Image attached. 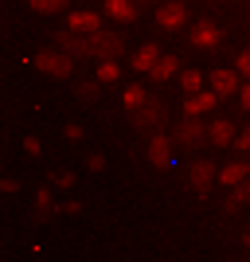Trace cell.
Returning <instances> with one entry per match:
<instances>
[{
	"mask_svg": "<svg viewBox=\"0 0 250 262\" xmlns=\"http://www.w3.org/2000/svg\"><path fill=\"white\" fill-rule=\"evenodd\" d=\"M164 121H168V110H164L161 98H149L141 110H133V129L145 133V137H156V129H161Z\"/></svg>",
	"mask_w": 250,
	"mask_h": 262,
	"instance_id": "cell-1",
	"label": "cell"
},
{
	"mask_svg": "<svg viewBox=\"0 0 250 262\" xmlns=\"http://www.w3.org/2000/svg\"><path fill=\"white\" fill-rule=\"evenodd\" d=\"M71 55L66 51H35V71H43V75L51 78H66L71 75Z\"/></svg>",
	"mask_w": 250,
	"mask_h": 262,
	"instance_id": "cell-2",
	"label": "cell"
},
{
	"mask_svg": "<svg viewBox=\"0 0 250 262\" xmlns=\"http://www.w3.org/2000/svg\"><path fill=\"white\" fill-rule=\"evenodd\" d=\"M211 180H219V168L207 161V157H196V161H192V168H188V188L203 196L207 188H211Z\"/></svg>",
	"mask_w": 250,
	"mask_h": 262,
	"instance_id": "cell-3",
	"label": "cell"
},
{
	"mask_svg": "<svg viewBox=\"0 0 250 262\" xmlns=\"http://www.w3.org/2000/svg\"><path fill=\"white\" fill-rule=\"evenodd\" d=\"M55 39H59V51H66L71 59H90L94 55V43H90V35H82V32H55Z\"/></svg>",
	"mask_w": 250,
	"mask_h": 262,
	"instance_id": "cell-4",
	"label": "cell"
},
{
	"mask_svg": "<svg viewBox=\"0 0 250 262\" xmlns=\"http://www.w3.org/2000/svg\"><path fill=\"white\" fill-rule=\"evenodd\" d=\"M90 43H94V55H98V59H118V55L125 51V39H121L118 32H109V28L94 32V35H90Z\"/></svg>",
	"mask_w": 250,
	"mask_h": 262,
	"instance_id": "cell-5",
	"label": "cell"
},
{
	"mask_svg": "<svg viewBox=\"0 0 250 262\" xmlns=\"http://www.w3.org/2000/svg\"><path fill=\"white\" fill-rule=\"evenodd\" d=\"M207 141V125H199L196 118H184L176 125V145H184V149H199Z\"/></svg>",
	"mask_w": 250,
	"mask_h": 262,
	"instance_id": "cell-6",
	"label": "cell"
},
{
	"mask_svg": "<svg viewBox=\"0 0 250 262\" xmlns=\"http://www.w3.org/2000/svg\"><path fill=\"white\" fill-rule=\"evenodd\" d=\"M184 20H188V8L180 4V0H168V4H161V8H156V24H161V28H168V32H172V28H180Z\"/></svg>",
	"mask_w": 250,
	"mask_h": 262,
	"instance_id": "cell-7",
	"label": "cell"
},
{
	"mask_svg": "<svg viewBox=\"0 0 250 262\" xmlns=\"http://www.w3.org/2000/svg\"><path fill=\"white\" fill-rule=\"evenodd\" d=\"M66 28H71V32H82V35H94V32H102L106 24L98 20V12H71Z\"/></svg>",
	"mask_w": 250,
	"mask_h": 262,
	"instance_id": "cell-8",
	"label": "cell"
},
{
	"mask_svg": "<svg viewBox=\"0 0 250 262\" xmlns=\"http://www.w3.org/2000/svg\"><path fill=\"white\" fill-rule=\"evenodd\" d=\"M149 164H152V168H168V164H172V145L164 141L161 133L149 137Z\"/></svg>",
	"mask_w": 250,
	"mask_h": 262,
	"instance_id": "cell-9",
	"label": "cell"
},
{
	"mask_svg": "<svg viewBox=\"0 0 250 262\" xmlns=\"http://www.w3.org/2000/svg\"><path fill=\"white\" fill-rule=\"evenodd\" d=\"M215 102H219L215 90H207V94H188L184 98V118H199V114H207Z\"/></svg>",
	"mask_w": 250,
	"mask_h": 262,
	"instance_id": "cell-10",
	"label": "cell"
},
{
	"mask_svg": "<svg viewBox=\"0 0 250 262\" xmlns=\"http://www.w3.org/2000/svg\"><path fill=\"white\" fill-rule=\"evenodd\" d=\"M219 39H223V32H219L211 20H199L196 28H192V43H196V47H215Z\"/></svg>",
	"mask_w": 250,
	"mask_h": 262,
	"instance_id": "cell-11",
	"label": "cell"
},
{
	"mask_svg": "<svg viewBox=\"0 0 250 262\" xmlns=\"http://www.w3.org/2000/svg\"><path fill=\"white\" fill-rule=\"evenodd\" d=\"M106 12L113 20L129 24V20H137V0H106Z\"/></svg>",
	"mask_w": 250,
	"mask_h": 262,
	"instance_id": "cell-12",
	"label": "cell"
},
{
	"mask_svg": "<svg viewBox=\"0 0 250 262\" xmlns=\"http://www.w3.org/2000/svg\"><path fill=\"white\" fill-rule=\"evenodd\" d=\"M246 176H250V164L235 161V164H223V168H219V184H242Z\"/></svg>",
	"mask_w": 250,
	"mask_h": 262,
	"instance_id": "cell-13",
	"label": "cell"
},
{
	"mask_svg": "<svg viewBox=\"0 0 250 262\" xmlns=\"http://www.w3.org/2000/svg\"><path fill=\"white\" fill-rule=\"evenodd\" d=\"M156 63H161V47H156V43H145L141 51L133 55V63H129V67H137V71H152Z\"/></svg>",
	"mask_w": 250,
	"mask_h": 262,
	"instance_id": "cell-14",
	"label": "cell"
},
{
	"mask_svg": "<svg viewBox=\"0 0 250 262\" xmlns=\"http://www.w3.org/2000/svg\"><path fill=\"white\" fill-rule=\"evenodd\" d=\"M235 137H239V133H235L231 121H211V125H207V141H215V145H231Z\"/></svg>",
	"mask_w": 250,
	"mask_h": 262,
	"instance_id": "cell-15",
	"label": "cell"
},
{
	"mask_svg": "<svg viewBox=\"0 0 250 262\" xmlns=\"http://www.w3.org/2000/svg\"><path fill=\"white\" fill-rule=\"evenodd\" d=\"M211 90H215L219 98L235 94V71H211Z\"/></svg>",
	"mask_w": 250,
	"mask_h": 262,
	"instance_id": "cell-16",
	"label": "cell"
},
{
	"mask_svg": "<svg viewBox=\"0 0 250 262\" xmlns=\"http://www.w3.org/2000/svg\"><path fill=\"white\" fill-rule=\"evenodd\" d=\"M55 200H51V188H35V219H51L55 215Z\"/></svg>",
	"mask_w": 250,
	"mask_h": 262,
	"instance_id": "cell-17",
	"label": "cell"
},
{
	"mask_svg": "<svg viewBox=\"0 0 250 262\" xmlns=\"http://www.w3.org/2000/svg\"><path fill=\"white\" fill-rule=\"evenodd\" d=\"M176 67H180V59H176V55H161V63L152 67L149 75L156 78V82H164V78H172V75H176Z\"/></svg>",
	"mask_w": 250,
	"mask_h": 262,
	"instance_id": "cell-18",
	"label": "cell"
},
{
	"mask_svg": "<svg viewBox=\"0 0 250 262\" xmlns=\"http://www.w3.org/2000/svg\"><path fill=\"white\" fill-rule=\"evenodd\" d=\"M121 102H125V110H129V114H133V110H141L145 102H149V90H145V86H125V94H121Z\"/></svg>",
	"mask_w": 250,
	"mask_h": 262,
	"instance_id": "cell-19",
	"label": "cell"
},
{
	"mask_svg": "<svg viewBox=\"0 0 250 262\" xmlns=\"http://www.w3.org/2000/svg\"><path fill=\"white\" fill-rule=\"evenodd\" d=\"M121 67L113 63V59H98V82H118Z\"/></svg>",
	"mask_w": 250,
	"mask_h": 262,
	"instance_id": "cell-20",
	"label": "cell"
},
{
	"mask_svg": "<svg viewBox=\"0 0 250 262\" xmlns=\"http://www.w3.org/2000/svg\"><path fill=\"white\" fill-rule=\"evenodd\" d=\"M239 204H250V176L242 180V184H235V192H231V204H227V208L235 211Z\"/></svg>",
	"mask_w": 250,
	"mask_h": 262,
	"instance_id": "cell-21",
	"label": "cell"
},
{
	"mask_svg": "<svg viewBox=\"0 0 250 262\" xmlns=\"http://www.w3.org/2000/svg\"><path fill=\"white\" fill-rule=\"evenodd\" d=\"M180 82H184L188 94H199V82H203V75H199V71H184V75H180Z\"/></svg>",
	"mask_w": 250,
	"mask_h": 262,
	"instance_id": "cell-22",
	"label": "cell"
},
{
	"mask_svg": "<svg viewBox=\"0 0 250 262\" xmlns=\"http://www.w3.org/2000/svg\"><path fill=\"white\" fill-rule=\"evenodd\" d=\"M35 12H63L66 8V0H28Z\"/></svg>",
	"mask_w": 250,
	"mask_h": 262,
	"instance_id": "cell-23",
	"label": "cell"
},
{
	"mask_svg": "<svg viewBox=\"0 0 250 262\" xmlns=\"http://www.w3.org/2000/svg\"><path fill=\"white\" fill-rule=\"evenodd\" d=\"M78 98H82V102H94V98H98V86H94V82H82V86H78Z\"/></svg>",
	"mask_w": 250,
	"mask_h": 262,
	"instance_id": "cell-24",
	"label": "cell"
},
{
	"mask_svg": "<svg viewBox=\"0 0 250 262\" xmlns=\"http://www.w3.org/2000/svg\"><path fill=\"white\" fill-rule=\"evenodd\" d=\"M86 168H90V172H102V168H106V157H102V153H90L86 157Z\"/></svg>",
	"mask_w": 250,
	"mask_h": 262,
	"instance_id": "cell-25",
	"label": "cell"
},
{
	"mask_svg": "<svg viewBox=\"0 0 250 262\" xmlns=\"http://www.w3.org/2000/svg\"><path fill=\"white\" fill-rule=\"evenodd\" d=\"M51 180H55L59 188H71V184H75V172H55Z\"/></svg>",
	"mask_w": 250,
	"mask_h": 262,
	"instance_id": "cell-26",
	"label": "cell"
},
{
	"mask_svg": "<svg viewBox=\"0 0 250 262\" xmlns=\"http://www.w3.org/2000/svg\"><path fill=\"white\" fill-rule=\"evenodd\" d=\"M235 145H239L242 153H250V125H246V129L239 133V137H235Z\"/></svg>",
	"mask_w": 250,
	"mask_h": 262,
	"instance_id": "cell-27",
	"label": "cell"
},
{
	"mask_svg": "<svg viewBox=\"0 0 250 262\" xmlns=\"http://www.w3.org/2000/svg\"><path fill=\"white\" fill-rule=\"evenodd\" d=\"M239 75H246V78H250V51H242V55H239Z\"/></svg>",
	"mask_w": 250,
	"mask_h": 262,
	"instance_id": "cell-28",
	"label": "cell"
},
{
	"mask_svg": "<svg viewBox=\"0 0 250 262\" xmlns=\"http://www.w3.org/2000/svg\"><path fill=\"white\" fill-rule=\"evenodd\" d=\"M59 211H63V215H78V211H82V204H75V200H71V204H63Z\"/></svg>",
	"mask_w": 250,
	"mask_h": 262,
	"instance_id": "cell-29",
	"label": "cell"
},
{
	"mask_svg": "<svg viewBox=\"0 0 250 262\" xmlns=\"http://www.w3.org/2000/svg\"><path fill=\"white\" fill-rule=\"evenodd\" d=\"M239 94H242V98H239V102H242V106H246V110H250V82H246V86H242V90H239Z\"/></svg>",
	"mask_w": 250,
	"mask_h": 262,
	"instance_id": "cell-30",
	"label": "cell"
},
{
	"mask_svg": "<svg viewBox=\"0 0 250 262\" xmlns=\"http://www.w3.org/2000/svg\"><path fill=\"white\" fill-rule=\"evenodd\" d=\"M242 243H246V247H250V227H246V235H242Z\"/></svg>",
	"mask_w": 250,
	"mask_h": 262,
	"instance_id": "cell-31",
	"label": "cell"
},
{
	"mask_svg": "<svg viewBox=\"0 0 250 262\" xmlns=\"http://www.w3.org/2000/svg\"><path fill=\"white\" fill-rule=\"evenodd\" d=\"M137 4H145V0H137Z\"/></svg>",
	"mask_w": 250,
	"mask_h": 262,
	"instance_id": "cell-32",
	"label": "cell"
},
{
	"mask_svg": "<svg viewBox=\"0 0 250 262\" xmlns=\"http://www.w3.org/2000/svg\"><path fill=\"white\" fill-rule=\"evenodd\" d=\"M246 262H250V258H246Z\"/></svg>",
	"mask_w": 250,
	"mask_h": 262,
	"instance_id": "cell-33",
	"label": "cell"
}]
</instances>
